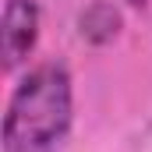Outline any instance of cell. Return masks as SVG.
I'll return each instance as SVG.
<instances>
[{
	"label": "cell",
	"instance_id": "3957f363",
	"mask_svg": "<svg viewBox=\"0 0 152 152\" xmlns=\"http://www.w3.org/2000/svg\"><path fill=\"white\" fill-rule=\"evenodd\" d=\"M127 4H134V7H145V0H127Z\"/></svg>",
	"mask_w": 152,
	"mask_h": 152
},
{
	"label": "cell",
	"instance_id": "7a4b0ae2",
	"mask_svg": "<svg viewBox=\"0 0 152 152\" xmlns=\"http://www.w3.org/2000/svg\"><path fill=\"white\" fill-rule=\"evenodd\" d=\"M39 39V4L36 0H7L4 4V28H0V57L4 71H14Z\"/></svg>",
	"mask_w": 152,
	"mask_h": 152
},
{
	"label": "cell",
	"instance_id": "6da1fadb",
	"mask_svg": "<svg viewBox=\"0 0 152 152\" xmlns=\"http://www.w3.org/2000/svg\"><path fill=\"white\" fill-rule=\"evenodd\" d=\"M71 131V75L39 64L18 81L4 113V152H60Z\"/></svg>",
	"mask_w": 152,
	"mask_h": 152
}]
</instances>
